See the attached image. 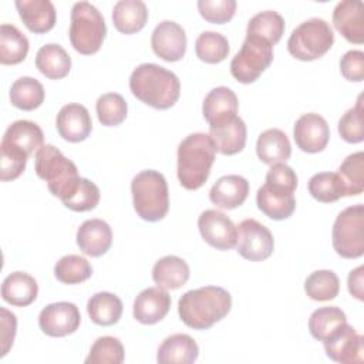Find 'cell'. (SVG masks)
Segmentation results:
<instances>
[{
  "label": "cell",
  "mask_w": 364,
  "mask_h": 364,
  "mask_svg": "<svg viewBox=\"0 0 364 364\" xmlns=\"http://www.w3.org/2000/svg\"><path fill=\"white\" fill-rule=\"evenodd\" d=\"M257 208L273 220H283L293 215L296 209V199L293 195H284L269 189L266 185L260 186L256 193Z\"/></svg>",
  "instance_id": "obj_33"
},
{
  "label": "cell",
  "mask_w": 364,
  "mask_h": 364,
  "mask_svg": "<svg viewBox=\"0 0 364 364\" xmlns=\"http://www.w3.org/2000/svg\"><path fill=\"white\" fill-rule=\"evenodd\" d=\"M10 102L23 111H33L44 102V88L33 77L17 78L10 88Z\"/></svg>",
  "instance_id": "obj_34"
},
{
  "label": "cell",
  "mask_w": 364,
  "mask_h": 364,
  "mask_svg": "<svg viewBox=\"0 0 364 364\" xmlns=\"http://www.w3.org/2000/svg\"><path fill=\"white\" fill-rule=\"evenodd\" d=\"M148 9L141 0H119L112 9V23L119 33L134 34L145 27Z\"/></svg>",
  "instance_id": "obj_28"
},
{
  "label": "cell",
  "mask_w": 364,
  "mask_h": 364,
  "mask_svg": "<svg viewBox=\"0 0 364 364\" xmlns=\"http://www.w3.org/2000/svg\"><path fill=\"white\" fill-rule=\"evenodd\" d=\"M92 274L90 262L78 255L63 256L54 266V276L64 284H78L88 280Z\"/></svg>",
  "instance_id": "obj_40"
},
{
  "label": "cell",
  "mask_w": 364,
  "mask_h": 364,
  "mask_svg": "<svg viewBox=\"0 0 364 364\" xmlns=\"http://www.w3.org/2000/svg\"><path fill=\"white\" fill-rule=\"evenodd\" d=\"M0 324H1V331H0L1 354H0V357H4L9 353L10 347L13 346V341L16 337V330H17V318L11 311L1 307L0 309Z\"/></svg>",
  "instance_id": "obj_50"
},
{
  "label": "cell",
  "mask_w": 364,
  "mask_h": 364,
  "mask_svg": "<svg viewBox=\"0 0 364 364\" xmlns=\"http://www.w3.org/2000/svg\"><path fill=\"white\" fill-rule=\"evenodd\" d=\"M284 27V18L277 11L266 10L255 14L249 20L246 36L260 37L273 46L282 38Z\"/></svg>",
  "instance_id": "obj_36"
},
{
  "label": "cell",
  "mask_w": 364,
  "mask_h": 364,
  "mask_svg": "<svg viewBox=\"0 0 364 364\" xmlns=\"http://www.w3.org/2000/svg\"><path fill=\"white\" fill-rule=\"evenodd\" d=\"M199 355L196 341L183 333L166 337L158 348L156 361L161 364H191Z\"/></svg>",
  "instance_id": "obj_24"
},
{
  "label": "cell",
  "mask_w": 364,
  "mask_h": 364,
  "mask_svg": "<svg viewBox=\"0 0 364 364\" xmlns=\"http://www.w3.org/2000/svg\"><path fill=\"white\" fill-rule=\"evenodd\" d=\"M81 314L78 307L70 301H57L46 306L38 314L41 331L50 337H65L78 330Z\"/></svg>",
  "instance_id": "obj_12"
},
{
  "label": "cell",
  "mask_w": 364,
  "mask_h": 364,
  "mask_svg": "<svg viewBox=\"0 0 364 364\" xmlns=\"http://www.w3.org/2000/svg\"><path fill=\"white\" fill-rule=\"evenodd\" d=\"M191 270L188 263L173 255L161 257L152 269V279L155 284L165 290H176L182 287L189 279Z\"/></svg>",
  "instance_id": "obj_27"
},
{
  "label": "cell",
  "mask_w": 364,
  "mask_h": 364,
  "mask_svg": "<svg viewBox=\"0 0 364 364\" xmlns=\"http://www.w3.org/2000/svg\"><path fill=\"white\" fill-rule=\"evenodd\" d=\"M1 159H0V179L3 182L17 179L26 169L28 155L14 146L1 144Z\"/></svg>",
  "instance_id": "obj_46"
},
{
  "label": "cell",
  "mask_w": 364,
  "mask_h": 364,
  "mask_svg": "<svg viewBox=\"0 0 364 364\" xmlns=\"http://www.w3.org/2000/svg\"><path fill=\"white\" fill-rule=\"evenodd\" d=\"M228 38L216 31H203L195 41V51L200 61L208 64H218L229 55Z\"/></svg>",
  "instance_id": "obj_38"
},
{
  "label": "cell",
  "mask_w": 364,
  "mask_h": 364,
  "mask_svg": "<svg viewBox=\"0 0 364 364\" xmlns=\"http://www.w3.org/2000/svg\"><path fill=\"white\" fill-rule=\"evenodd\" d=\"M293 138L303 152H321L328 144L330 128L321 115L307 112L296 121L293 127Z\"/></svg>",
  "instance_id": "obj_14"
},
{
  "label": "cell",
  "mask_w": 364,
  "mask_h": 364,
  "mask_svg": "<svg viewBox=\"0 0 364 364\" xmlns=\"http://www.w3.org/2000/svg\"><path fill=\"white\" fill-rule=\"evenodd\" d=\"M239 101L236 94L228 87H216L210 90L202 104L203 118L209 125H218L236 117Z\"/></svg>",
  "instance_id": "obj_20"
},
{
  "label": "cell",
  "mask_w": 364,
  "mask_h": 364,
  "mask_svg": "<svg viewBox=\"0 0 364 364\" xmlns=\"http://www.w3.org/2000/svg\"><path fill=\"white\" fill-rule=\"evenodd\" d=\"M202 239L218 250H229L236 246L237 228L223 213L216 209H206L198 219Z\"/></svg>",
  "instance_id": "obj_13"
},
{
  "label": "cell",
  "mask_w": 364,
  "mask_h": 364,
  "mask_svg": "<svg viewBox=\"0 0 364 364\" xmlns=\"http://www.w3.org/2000/svg\"><path fill=\"white\" fill-rule=\"evenodd\" d=\"M334 43L330 24L318 17L300 23L287 40L289 53L300 61H313L323 57Z\"/></svg>",
  "instance_id": "obj_7"
},
{
  "label": "cell",
  "mask_w": 364,
  "mask_h": 364,
  "mask_svg": "<svg viewBox=\"0 0 364 364\" xmlns=\"http://www.w3.org/2000/svg\"><path fill=\"white\" fill-rule=\"evenodd\" d=\"M100 189L98 186L87 178H81L74 193L63 200V205L74 212H87L94 209L100 202Z\"/></svg>",
  "instance_id": "obj_45"
},
{
  "label": "cell",
  "mask_w": 364,
  "mask_h": 364,
  "mask_svg": "<svg viewBox=\"0 0 364 364\" xmlns=\"http://www.w3.org/2000/svg\"><path fill=\"white\" fill-rule=\"evenodd\" d=\"M129 90L141 102L155 108L168 109L175 105L181 94L178 77L162 65L154 63L139 64L129 77Z\"/></svg>",
  "instance_id": "obj_2"
},
{
  "label": "cell",
  "mask_w": 364,
  "mask_h": 364,
  "mask_svg": "<svg viewBox=\"0 0 364 364\" xmlns=\"http://www.w3.org/2000/svg\"><path fill=\"white\" fill-rule=\"evenodd\" d=\"M310 195L323 203H331L343 196V188L337 172H320L309 181Z\"/></svg>",
  "instance_id": "obj_44"
},
{
  "label": "cell",
  "mask_w": 364,
  "mask_h": 364,
  "mask_svg": "<svg viewBox=\"0 0 364 364\" xmlns=\"http://www.w3.org/2000/svg\"><path fill=\"white\" fill-rule=\"evenodd\" d=\"M341 75L353 82L364 80V53L361 50H350L340 60Z\"/></svg>",
  "instance_id": "obj_49"
},
{
  "label": "cell",
  "mask_w": 364,
  "mask_h": 364,
  "mask_svg": "<svg viewBox=\"0 0 364 364\" xmlns=\"http://www.w3.org/2000/svg\"><path fill=\"white\" fill-rule=\"evenodd\" d=\"M209 136L213 141L218 152L223 155H235L246 145V124L240 117L236 115L226 122L209 125Z\"/></svg>",
  "instance_id": "obj_21"
},
{
  "label": "cell",
  "mask_w": 364,
  "mask_h": 364,
  "mask_svg": "<svg viewBox=\"0 0 364 364\" xmlns=\"http://www.w3.org/2000/svg\"><path fill=\"white\" fill-rule=\"evenodd\" d=\"M232 296L219 286H203L183 293L178 301L182 323L193 330H208L228 316Z\"/></svg>",
  "instance_id": "obj_1"
},
{
  "label": "cell",
  "mask_w": 364,
  "mask_h": 364,
  "mask_svg": "<svg viewBox=\"0 0 364 364\" xmlns=\"http://www.w3.org/2000/svg\"><path fill=\"white\" fill-rule=\"evenodd\" d=\"M151 47L159 58L168 63L179 61L186 51L185 30L172 20H164L152 31Z\"/></svg>",
  "instance_id": "obj_15"
},
{
  "label": "cell",
  "mask_w": 364,
  "mask_h": 364,
  "mask_svg": "<svg viewBox=\"0 0 364 364\" xmlns=\"http://www.w3.org/2000/svg\"><path fill=\"white\" fill-rule=\"evenodd\" d=\"M306 294L316 301L336 299L340 291V280L333 270H316L304 282Z\"/></svg>",
  "instance_id": "obj_39"
},
{
  "label": "cell",
  "mask_w": 364,
  "mask_h": 364,
  "mask_svg": "<svg viewBox=\"0 0 364 364\" xmlns=\"http://www.w3.org/2000/svg\"><path fill=\"white\" fill-rule=\"evenodd\" d=\"M70 41L75 51L84 55L97 53L107 36L102 14L88 1H78L71 9Z\"/></svg>",
  "instance_id": "obj_6"
},
{
  "label": "cell",
  "mask_w": 364,
  "mask_h": 364,
  "mask_svg": "<svg viewBox=\"0 0 364 364\" xmlns=\"http://www.w3.org/2000/svg\"><path fill=\"white\" fill-rule=\"evenodd\" d=\"M323 343L327 357L336 363L360 364L364 360V337L347 323Z\"/></svg>",
  "instance_id": "obj_11"
},
{
  "label": "cell",
  "mask_w": 364,
  "mask_h": 364,
  "mask_svg": "<svg viewBox=\"0 0 364 364\" xmlns=\"http://www.w3.org/2000/svg\"><path fill=\"white\" fill-rule=\"evenodd\" d=\"M256 154L263 164L286 162L291 155V145L287 135L279 128L263 131L256 142Z\"/></svg>",
  "instance_id": "obj_29"
},
{
  "label": "cell",
  "mask_w": 364,
  "mask_h": 364,
  "mask_svg": "<svg viewBox=\"0 0 364 364\" xmlns=\"http://www.w3.org/2000/svg\"><path fill=\"white\" fill-rule=\"evenodd\" d=\"M16 9L26 27L34 34L47 33L55 24L57 13L50 0H17Z\"/></svg>",
  "instance_id": "obj_23"
},
{
  "label": "cell",
  "mask_w": 364,
  "mask_h": 364,
  "mask_svg": "<svg viewBox=\"0 0 364 364\" xmlns=\"http://www.w3.org/2000/svg\"><path fill=\"white\" fill-rule=\"evenodd\" d=\"M44 135L41 128L28 119H18L9 125L6 129L1 144L14 146L23 152H26L28 156L36 151H38L43 146Z\"/></svg>",
  "instance_id": "obj_26"
},
{
  "label": "cell",
  "mask_w": 364,
  "mask_h": 364,
  "mask_svg": "<svg viewBox=\"0 0 364 364\" xmlns=\"http://www.w3.org/2000/svg\"><path fill=\"white\" fill-rule=\"evenodd\" d=\"M125 358L122 343L112 336H104L94 341L85 358V364H121Z\"/></svg>",
  "instance_id": "obj_42"
},
{
  "label": "cell",
  "mask_w": 364,
  "mask_h": 364,
  "mask_svg": "<svg viewBox=\"0 0 364 364\" xmlns=\"http://www.w3.org/2000/svg\"><path fill=\"white\" fill-rule=\"evenodd\" d=\"M171 296L162 287H148L142 290L132 307L134 318L141 324H155L169 311Z\"/></svg>",
  "instance_id": "obj_18"
},
{
  "label": "cell",
  "mask_w": 364,
  "mask_h": 364,
  "mask_svg": "<svg viewBox=\"0 0 364 364\" xmlns=\"http://www.w3.org/2000/svg\"><path fill=\"white\" fill-rule=\"evenodd\" d=\"M131 193L136 215L146 222L164 219L169 209V191L165 176L154 169L141 171L132 178Z\"/></svg>",
  "instance_id": "obj_5"
},
{
  "label": "cell",
  "mask_w": 364,
  "mask_h": 364,
  "mask_svg": "<svg viewBox=\"0 0 364 364\" xmlns=\"http://www.w3.org/2000/svg\"><path fill=\"white\" fill-rule=\"evenodd\" d=\"M38 294L36 279L24 272L10 273L1 284V297L6 303L17 307L30 306Z\"/></svg>",
  "instance_id": "obj_25"
},
{
  "label": "cell",
  "mask_w": 364,
  "mask_h": 364,
  "mask_svg": "<svg viewBox=\"0 0 364 364\" xmlns=\"http://www.w3.org/2000/svg\"><path fill=\"white\" fill-rule=\"evenodd\" d=\"M364 266H358L350 272L347 279L348 291L353 297L363 301L364 300Z\"/></svg>",
  "instance_id": "obj_51"
},
{
  "label": "cell",
  "mask_w": 364,
  "mask_h": 364,
  "mask_svg": "<svg viewBox=\"0 0 364 364\" xmlns=\"http://www.w3.org/2000/svg\"><path fill=\"white\" fill-rule=\"evenodd\" d=\"M364 206L353 205L341 210L333 225L331 242L336 253L344 259L364 255Z\"/></svg>",
  "instance_id": "obj_8"
},
{
  "label": "cell",
  "mask_w": 364,
  "mask_h": 364,
  "mask_svg": "<svg viewBox=\"0 0 364 364\" xmlns=\"http://www.w3.org/2000/svg\"><path fill=\"white\" fill-rule=\"evenodd\" d=\"M337 175L341 182L343 196H355L364 191V152L348 155L340 165Z\"/></svg>",
  "instance_id": "obj_35"
},
{
  "label": "cell",
  "mask_w": 364,
  "mask_h": 364,
  "mask_svg": "<svg viewBox=\"0 0 364 364\" xmlns=\"http://www.w3.org/2000/svg\"><path fill=\"white\" fill-rule=\"evenodd\" d=\"M344 323H347V317L341 309L336 306L320 307L311 313L309 318V330L313 338L324 341Z\"/></svg>",
  "instance_id": "obj_37"
},
{
  "label": "cell",
  "mask_w": 364,
  "mask_h": 364,
  "mask_svg": "<svg viewBox=\"0 0 364 364\" xmlns=\"http://www.w3.org/2000/svg\"><path fill=\"white\" fill-rule=\"evenodd\" d=\"M264 185L272 191L284 195H293L297 188V175L284 162H277L273 164L267 171Z\"/></svg>",
  "instance_id": "obj_47"
},
{
  "label": "cell",
  "mask_w": 364,
  "mask_h": 364,
  "mask_svg": "<svg viewBox=\"0 0 364 364\" xmlns=\"http://www.w3.org/2000/svg\"><path fill=\"white\" fill-rule=\"evenodd\" d=\"M249 193V182L240 175L220 176L209 192V199L220 209H235L245 203Z\"/></svg>",
  "instance_id": "obj_22"
},
{
  "label": "cell",
  "mask_w": 364,
  "mask_h": 364,
  "mask_svg": "<svg viewBox=\"0 0 364 364\" xmlns=\"http://www.w3.org/2000/svg\"><path fill=\"white\" fill-rule=\"evenodd\" d=\"M338 134L348 144H358L364 139V104L363 94L358 95L357 104L347 109L338 121Z\"/></svg>",
  "instance_id": "obj_43"
},
{
  "label": "cell",
  "mask_w": 364,
  "mask_h": 364,
  "mask_svg": "<svg viewBox=\"0 0 364 364\" xmlns=\"http://www.w3.org/2000/svg\"><path fill=\"white\" fill-rule=\"evenodd\" d=\"M60 136L68 142H81L92 131V121L88 109L77 102L61 107L55 118Z\"/></svg>",
  "instance_id": "obj_16"
},
{
  "label": "cell",
  "mask_w": 364,
  "mask_h": 364,
  "mask_svg": "<svg viewBox=\"0 0 364 364\" xmlns=\"http://www.w3.org/2000/svg\"><path fill=\"white\" fill-rule=\"evenodd\" d=\"M87 313L98 326H112L122 316V301L109 291H98L87 301Z\"/></svg>",
  "instance_id": "obj_31"
},
{
  "label": "cell",
  "mask_w": 364,
  "mask_h": 364,
  "mask_svg": "<svg viewBox=\"0 0 364 364\" xmlns=\"http://www.w3.org/2000/svg\"><path fill=\"white\" fill-rule=\"evenodd\" d=\"M34 171L40 179L47 182L48 191L60 198L61 202L74 193L81 179L75 164L51 144L43 145L36 152Z\"/></svg>",
  "instance_id": "obj_4"
},
{
  "label": "cell",
  "mask_w": 364,
  "mask_h": 364,
  "mask_svg": "<svg viewBox=\"0 0 364 364\" xmlns=\"http://www.w3.org/2000/svg\"><path fill=\"white\" fill-rule=\"evenodd\" d=\"M236 228V247L242 257L250 262H262L270 257L274 249V239L264 225L256 219H245Z\"/></svg>",
  "instance_id": "obj_10"
},
{
  "label": "cell",
  "mask_w": 364,
  "mask_h": 364,
  "mask_svg": "<svg viewBox=\"0 0 364 364\" xmlns=\"http://www.w3.org/2000/svg\"><path fill=\"white\" fill-rule=\"evenodd\" d=\"M37 70L50 80H60L68 75L71 58L60 44H46L36 54Z\"/></svg>",
  "instance_id": "obj_30"
},
{
  "label": "cell",
  "mask_w": 364,
  "mask_h": 364,
  "mask_svg": "<svg viewBox=\"0 0 364 364\" xmlns=\"http://www.w3.org/2000/svg\"><path fill=\"white\" fill-rule=\"evenodd\" d=\"M112 243V230L102 219H88L77 230V245L80 250L91 257L105 255Z\"/></svg>",
  "instance_id": "obj_19"
},
{
  "label": "cell",
  "mask_w": 364,
  "mask_h": 364,
  "mask_svg": "<svg viewBox=\"0 0 364 364\" xmlns=\"http://www.w3.org/2000/svg\"><path fill=\"white\" fill-rule=\"evenodd\" d=\"M30 44L27 37L13 24L0 27V63L13 65L21 63L28 53Z\"/></svg>",
  "instance_id": "obj_32"
},
{
  "label": "cell",
  "mask_w": 364,
  "mask_h": 364,
  "mask_svg": "<svg viewBox=\"0 0 364 364\" xmlns=\"http://www.w3.org/2000/svg\"><path fill=\"white\" fill-rule=\"evenodd\" d=\"M333 24L350 43H364V6L358 0H344L333 10Z\"/></svg>",
  "instance_id": "obj_17"
},
{
  "label": "cell",
  "mask_w": 364,
  "mask_h": 364,
  "mask_svg": "<svg viewBox=\"0 0 364 364\" xmlns=\"http://www.w3.org/2000/svg\"><path fill=\"white\" fill-rule=\"evenodd\" d=\"M216 148L209 134L195 132L185 136L178 145L176 173L181 185L196 191L205 185L213 165Z\"/></svg>",
  "instance_id": "obj_3"
},
{
  "label": "cell",
  "mask_w": 364,
  "mask_h": 364,
  "mask_svg": "<svg viewBox=\"0 0 364 364\" xmlns=\"http://www.w3.org/2000/svg\"><path fill=\"white\" fill-rule=\"evenodd\" d=\"M198 10L200 16L213 24L228 23L236 11L235 0H199Z\"/></svg>",
  "instance_id": "obj_48"
},
{
  "label": "cell",
  "mask_w": 364,
  "mask_h": 364,
  "mask_svg": "<svg viewBox=\"0 0 364 364\" xmlns=\"http://www.w3.org/2000/svg\"><path fill=\"white\" fill-rule=\"evenodd\" d=\"M273 61V46L255 36H246L230 61V74L242 84L255 82Z\"/></svg>",
  "instance_id": "obj_9"
},
{
  "label": "cell",
  "mask_w": 364,
  "mask_h": 364,
  "mask_svg": "<svg viewBox=\"0 0 364 364\" xmlns=\"http://www.w3.org/2000/svg\"><path fill=\"white\" fill-rule=\"evenodd\" d=\"M98 121L105 127H117L125 121L128 105L121 94L107 92L98 97L95 104Z\"/></svg>",
  "instance_id": "obj_41"
}]
</instances>
